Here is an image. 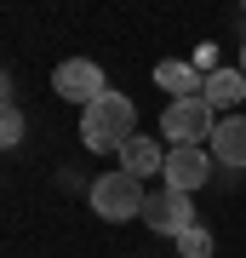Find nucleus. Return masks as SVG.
I'll use <instances>...</instances> for the list:
<instances>
[{"instance_id": "1", "label": "nucleus", "mask_w": 246, "mask_h": 258, "mask_svg": "<svg viewBox=\"0 0 246 258\" xmlns=\"http://www.w3.org/2000/svg\"><path fill=\"white\" fill-rule=\"evenodd\" d=\"M80 138L86 149H126V138H137V109H132V98H120V92H103L92 109H80Z\"/></svg>"}, {"instance_id": "2", "label": "nucleus", "mask_w": 246, "mask_h": 258, "mask_svg": "<svg viewBox=\"0 0 246 258\" xmlns=\"http://www.w3.org/2000/svg\"><path fill=\"white\" fill-rule=\"evenodd\" d=\"M160 138H172V149H201L206 138H218V120H212L206 98H178L160 115Z\"/></svg>"}, {"instance_id": "3", "label": "nucleus", "mask_w": 246, "mask_h": 258, "mask_svg": "<svg viewBox=\"0 0 246 258\" xmlns=\"http://www.w3.org/2000/svg\"><path fill=\"white\" fill-rule=\"evenodd\" d=\"M143 207H149V195H143V184H137L132 172H103L98 184H92V212L109 218V224L143 218Z\"/></svg>"}, {"instance_id": "4", "label": "nucleus", "mask_w": 246, "mask_h": 258, "mask_svg": "<svg viewBox=\"0 0 246 258\" xmlns=\"http://www.w3.org/2000/svg\"><path fill=\"white\" fill-rule=\"evenodd\" d=\"M52 92L69 98V103H80V109H92L109 86H103V69L92 63V57H69V63H57V75H52Z\"/></svg>"}, {"instance_id": "5", "label": "nucleus", "mask_w": 246, "mask_h": 258, "mask_svg": "<svg viewBox=\"0 0 246 258\" xmlns=\"http://www.w3.org/2000/svg\"><path fill=\"white\" fill-rule=\"evenodd\" d=\"M143 224L178 241L189 224H201V218H195V207H189V195H183V189H166V184H160L155 195H149V207H143Z\"/></svg>"}, {"instance_id": "6", "label": "nucleus", "mask_w": 246, "mask_h": 258, "mask_svg": "<svg viewBox=\"0 0 246 258\" xmlns=\"http://www.w3.org/2000/svg\"><path fill=\"white\" fill-rule=\"evenodd\" d=\"M166 189H183V195H195L212 178V155L206 149H166Z\"/></svg>"}, {"instance_id": "7", "label": "nucleus", "mask_w": 246, "mask_h": 258, "mask_svg": "<svg viewBox=\"0 0 246 258\" xmlns=\"http://www.w3.org/2000/svg\"><path fill=\"white\" fill-rule=\"evenodd\" d=\"M120 172H132L137 184H143V178L166 172V149L155 138H126V149H120Z\"/></svg>"}, {"instance_id": "8", "label": "nucleus", "mask_w": 246, "mask_h": 258, "mask_svg": "<svg viewBox=\"0 0 246 258\" xmlns=\"http://www.w3.org/2000/svg\"><path fill=\"white\" fill-rule=\"evenodd\" d=\"M212 149H218L223 166H246V115L218 120V138H212Z\"/></svg>"}, {"instance_id": "9", "label": "nucleus", "mask_w": 246, "mask_h": 258, "mask_svg": "<svg viewBox=\"0 0 246 258\" xmlns=\"http://www.w3.org/2000/svg\"><path fill=\"white\" fill-rule=\"evenodd\" d=\"M155 81L172 92V103H178V98H201V92H206V81H201V69H195V63H160V69H155Z\"/></svg>"}, {"instance_id": "10", "label": "nucleus", "mask_w": 246, "mask_h": 258, "mask_svg": "<svg viewBox=\"0 0 246 258\" xmlns=\"http://www.w3.org/2000/svg\"><path fill=\"white\" fill-rule=\"evenodd\" d=\"M212 109H235V103L246 98V75L240 69H218V75H206V92H201Z\"/></svg>"}, {"instance_id": "11", "label": "nucleus", "mask_w": 246, "mask_h": 258, "mask_svg": "<svg viewBox=\"0 0 246 258\" xmlns=\"http://www.w3.org/2000/svg\"><path fill=\"white\" fill-rule=\"evenodd\" d=\"M178 252L183 258H212V230L206 224H189V230L178 235Z\"/></svg>"}, {"instance_id": "12", "label": "nucleus", "mask_w": 246, "mask_h": 258, "mask_svg": "<svg viewBox=\"0 0 246 258\" xmlns=\"http://www.w3.org/2000/svg\"><path fill=\"white\" fill-rule=\"evenodd\" d=\"M18 138H23V115L6 103V115H0V144H18Z\"/></svg>"}, {"instance_id": "13", "label": "nucleus", "mask_w": 246, "mask_h": 258, "mask_svg": "<svg viewBox=\"0 0 246 258\" xmlns=\"http://www.w3.org/2000/svg\"><path fill=\"white\" fill-rule=\"evenodd\" d=\"M240 75H246V46H240Z\"/></svg>"}]
</instances>
